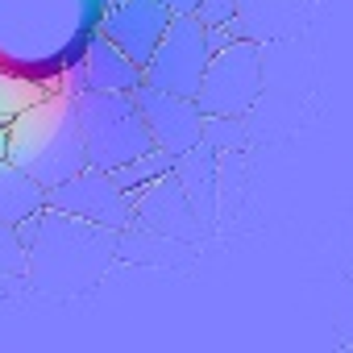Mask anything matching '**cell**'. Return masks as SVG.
<instances>
[{
  "label": "cell",
  "mask_w": 353,
  "mask_h": 353,
  "mask_svg": "<svg viewBox=\"0 0 353 353\" xmlns=\"http://www.w3.org/2000/svg\"><path fill=\"white\" fill-rule=\"evenodd\" d=\"M112 0H0V67L59 92L100 38Z\"/></svg>",
  "instance_id": "6da1fadb"
},
{
  "label": "cell",
  "mask_w": 353,
  "mask_h": 353,
  "mask_svg": "<svg viewBox=\"0 0 353 353\" xmlns=\"http://www.w3.org/2000/svg\"><path fill=\"white\" fill-rule=\"evenodd\" d=\"M21 245L30 250V279L42 291L67 295V291H88L112 262L117 254V233H104L96 225H83L63 212H42L17 225Z\"/></svg>",
  "instance_id": "7a4b0ae2"
},
{
  "label": "cell",
  "mask_w": 353,
  "mask_h": 353,
  "mask_svg": "<svg viewBox=\"0 0 353 353\" xmlns=\"http://www.w3.org/2000/svg\"><path fill=\"white\" fill-rule=\"evenodd\" d=\"M9 162L21 166L46 192L75 179V174L88 166L71 92H63V88L46 92L34 108H26L9 125Z\"/></svg>",
  "instance_id": "3957f363"
},
{
  "label": "cell",
  "mask_w": 353,
  "mask_h": 353,
  "mask_svg": "<svg viewBox=\"0 0 353 353\" xmlns=\"http://www.w3.org/2000/svg\"><path fill=\"white\" fill-rule=\"evenodd\" d=\"M75 117H79V137H83V154L92 170L117 174L121 166L154 150L133 96L75 92Z\"/></svg>",
  "instance_id": "277c9868"
},
{
  "label": "cell",
  "mask_w": 353,
  "mask_h": 353,
  "mask_svg": "<svg viewBox=\"0 0 353 353\" xmlns=\"http://www.w3.org/2000/svg\"><path fill=\"white\" fill-rule=\"evenodd\" d=\"M262 63H266V54L254 38H233V46L212 54L200 96H196V108L204 117H245L266 88Z\"/></svg>",
  "instance_id": "5b68a950"
},
{
  "label": "cell",
  "mask_w": 353,
  "mask_h": 353,
  "mask_svg": "<svg viewBox=\"0 0 353 353\" xmlns=\"http://www.w3.org/2000/svg\"><path fill=\"white\" fill-rule=\"evenodd\" d=\"M208 63H212L208 30H204L196 17H174L170 30H166V38H162L158 50H154V59L141 67V88L196 100Z\"/></svg>",
  "instance_id": "8992f818"
},
{
  "label": "cell",
  "mask_w": 353,
  "mask_h": 353,
  "mask_svg": "<svg viewBox=\"0 0 353 353\" xmlns=\"http://www.w3.org/2000/svg\"><path fill=\"white\" fill-rule=\"evenodd\" d=\"M46 208L63 212V216H75L83 225H96L104 233H117V237L133 225V200L117 188L112 174L92 170V166H83L75 179L50 188L46 192Z\"/></svg>",
  "instance_id": "52a82bcc"
},
{
  "label": "cell",
  "mask_w": 353,
  "mask_h": 353,
  "mask_svg": "<svg viewBox=\"0 0 353 353\" xmlns=\"http://www.w3.org/2000/svg\"><path fill=\"white\" fill-rule=\"evenodd\" d=\"M133 104L145 121V133H150L154 150L170 154L174 162L188 158L196 145H204V112L196 108V100L166 96V92H154V88H137Z\"/></svg>",
  "instance_id": "ba28073f"
},
{
  "label": "cell",
  "mask_w": 353,
  "mask_h": 353,
  "mask_svg": "<svg viewBox=\"0 0 353 353\" xmlns=\"http://www.w3.org/2000/svg\"><path fill=\"white\" fill-rule=\"evenodd\" d=\"M170 13L158 0H112L104 21H100V38L112 42L133 67H145L158 50V42L170 30Z\"/></svg>",
  "instance_id": "9c48e42d"
},
{
  "label": "cell",
  "mask_w": 353,
  "mask_h": 353,
  "mask_svg": "<svg viewBox=\"0 0 353 353\" xmlns=\"http://www.w3.org/2000/svg\"><path fill=\"white\" fill-rule=\"evenodd\" d=\"M141 88V67H133L112 42L96 38L79 63V71L63 83V92H104V96H133Z\"/></svg>",
  "instance_id": "30bf717a"
},
{
  "label": "cell",
  "mask_w": 353,
  "mask_h": 353,
  "mask_svg": "<svg viewBox=\"0 0 353 353\" xmlns=\"http://www.w3.org/2000/svg\"><path fill=\"white\" fill-rule=\"evenodd\" d=\"M46 212V188L34 183L30 174L13 162H0V225H21L30 216Z\"/></svg>",
  "instance_id": "8fae6325"
},
{
  "label": "cell",
  "mask_w": 353,
  "mask_h": 353,
  "mask_svg": "<svg viewBox=\"0 0 353 353\" xmlns=\"http://www.w3.org/2000/svg\"><path fill=\"white\" fill-rule=\"evenodd\" d=\"M174 162L170 154H162V150H150V154H141V158H133L129 166H121L112 179H117V188L129 196V200H137L141 192H150L154 183H162V179H170L174 174Z\"/></svg>",
  "instance_id": "7c38bea8"
},
{
  "label": "cell",
  "mask_w": 353,
  "mask_h": 353,
  "mask_svg": "<svg viewBox=\"0 0 353 353\" xmlns=\"http://www.w3.org/2000/svg\"><path fill=\"white\" fill-rule=\"evenodd\" d=\"M42 96H46L42 83L21 79V75H13V71L0 67V125H13V121H17L26 108H34Z\"/></svg>",
  "instance_id": "4fadbf2b"
},
{
  "label": "cell",
  "mask_w": 353,
  "mask_h": 353,
  "mask_svg": "<svg viewBox=\"0 0 353 353\" xmlns=\"http://www.w3.org/2000/svg\"><path fill=\"white\" fill-rule=\"evenodd\" d=\"M204 145L212 154L241 150V117H204Z\"/></svg>",
  "instance_id": "5bb4252c"
},
{
  "label": "cell",
  "mask_w": 353,
  "mask_h": 353,
  "mask_svg": "<svg viewBox=\"0 0 353 353\" xmlns=\"http://www.w3.org/2000/svg\"><path fill=\"white\" fill-rule=\"evenodd\" d=\"M30 270V250L21 245L13 225H0V279L5 274H26Z\"/></svg>",
  "instance_id": "9a60e30c"
},
{
  "label": "cell",
  "mask_w": 353,
  "mask_h": 353,
  "mask_svg": "<svg viewBox=\"0 0 353 353\" xmlns=\"http://www.w3.org/2000/svg\"><path fill=\"white\" fill-rule=\"evenodd\" d=\"M241 17V0H200L196 21L204 30H233Z\"/></svg>",
  "instance_id": "2e32d148"
},
{
  "label": "cell",
  "mask_w": 353,
  "mask_h": 353,
  "mask_svg": "<svg viewBox=\"0 0 353 353\" xmlns=\"http://www.w3.org/2000/svg\"><path fill=\"white\" fill-rule=\"evenodd\" d=\"M158 5L170 13V17H196V9H200V0H158Z\"/></svg>",
  "instance_id": "e0dca14e"
},
{
  "label": "cell",
  "mask_w": 353,
  "mask_h": 353,
  "mask_svg": "<svg viewBox=\"0 0 353 353\" xmlns=\"http://www.w3.org/2000/svg\"><path fill=\"white\" fill-rule=\"evenodd\" d=\"M233 38H237L233 30H208V50H212V54H221L225 46H233Z\"/></svg>",
  "instance_id": "ac0fdd59"
},
{
  "label": "cell",
  "mask_w": 353,
  "mask_h": 353,
  "mask_svg": "<svg viewBox=\"0 0 353 353\" xmlns=\"http://www.w3.org/2000/svg\"><path fill=\"white\" fill-rule=\"evenodd\" d=\"M0 162H9V125H0Z\"/></svg>",
  "instance_id": "d6986e66"
}]
</instances>
